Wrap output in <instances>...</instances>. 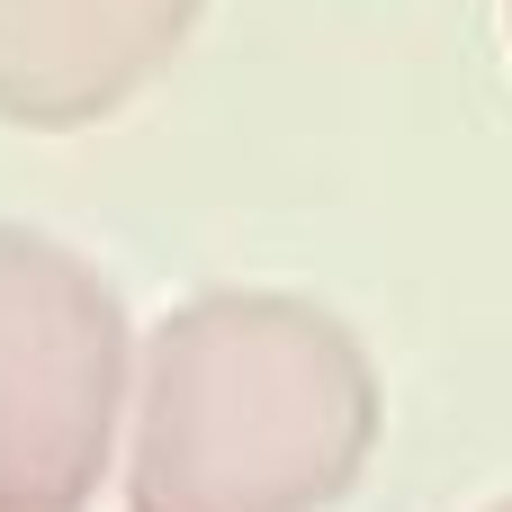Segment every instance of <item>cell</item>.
<instances>
[{
  "instance_id": "1",
  "label": "cell",
  "mask_w": 512,
  "mask_h": 512,
  "mask_svg": "<svg viewBox=\"0 0 512 512\" xmlns=\"http://www.w3.org/2000/svg\"><path fill=\"white\" fill-rule=\"evenodd\" d=\"M369 423L360 351L297 297H198L162 333L153 369V468L180 504H252L315 486Z\"/></svg>"
},
{
  "instance_id": "2",
  "label": "cell",
  "mask_w": 512,
  "mask_h": 512,
  "mask_svg": "<svg viewBox=\"0 0 512 512\" xmlns=\"http://www.w3.org/2000/svg\"><path fill=\"white\" fill-rule=\"evenodd\" d=\"M117 396V306L63 243L0 225V495L72 486Z\"/></svg>"
},
{
  "instance_id": "3",
  "label": "cell",
  "mask_w": 512,
  "mask_h": 512,
  "mask_svg": "<svg viewBox=\"0 0 512 512\" xmlns=\"http://www.w3.org/2000/svg\"><path fill=\"white\" fill-rule=\"evenodd\" d=\"M198 18L207 0H0V126L81 135L135 108Z\"/></svg>"
},
{
  "instance_id": "4",
  "label": "cell",
  "mask_w": 512,
  "mask_h": 512,
  "mask_svg": "<svg viewBox=\"0 0 512 512\" xmlns=\"http://www.w3.org/2000/svg\"><path fill=\"white\" fill-rule=\"evenodd\" d=\"M504 27H512V0H504Z\"/></svg>"
}]
</instances>
